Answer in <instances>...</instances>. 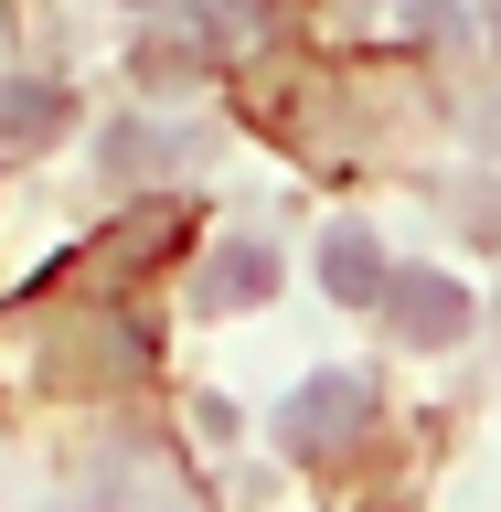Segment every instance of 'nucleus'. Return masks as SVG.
I'll return each instance as SVG.
<instances>
[{"label":"nucleus","instance_id":"obj_1","mask_svg":"<svg viewBox=\"0 0 501 512\" xmlns=\"http://www.w3.org/2000/svg\"><path fill=\"white\" fill-rule=\"evenodd\" d=\"M363 427H374V384H363V374L299 384V395H288V416H278L288 459H352V438H363Z\"/></svg>","mask_w":501,"mask_h":512},{"label":"nucleus","instance_id":"obj_2","mask_svg":"<svg viewBox=\"0 0 501 512\" xmlns=\"http://www.w3.org/2000/svg\"><path fill=\"white\" fill-rule=\"evenodd\" d=\"M384 320H395V342L448 352L459 331H470V288L448 278V267H395V288H384Z\"/></svg>","mask_w":501,"mask_h":512},{"label":"nucleus","instance_id":"obj_3","mask_svg":"<svg viewBox=\"0 0 501 512\" xmlns=\"http://www.w3.org/2000/svg\"><path fill=\"white\" fill-rule=\"evenodd\" d=\"M320 288H331V299H352V310H363V299H384V288H395V267H384V246H374V235H363V224H342V235L320 246Z\"/></svg>","mask_w":501,"mask_h":512},{"label":"nucleus","instance_id":"obj_4","mask_svg":"<svg viewBox=\"0 0 501 512\" xmlns=\"http://www.w3.org/2000/svg\"><path fill=\"white\" fill-rule=\"evenodd\" d=\"M267 288H278V256L267 246H224L214 267L192 278V299H203V310H246V299H267Z\"/></svg>","mask_w":501,"mask_h":512},{"label":"nucleus","instance_id":"obj_5","mask_svg":"<svg viewBox=\"0 0 501 512\" xmlns=\"http://www.w3.org/2000/svg\"><path fill=\"white\" fill-rule=\"evenodd\" d=\"M64 128V86H0V139H43Z\"/></svg>","mask_w":501,"mask_h":512}]
</instances>
